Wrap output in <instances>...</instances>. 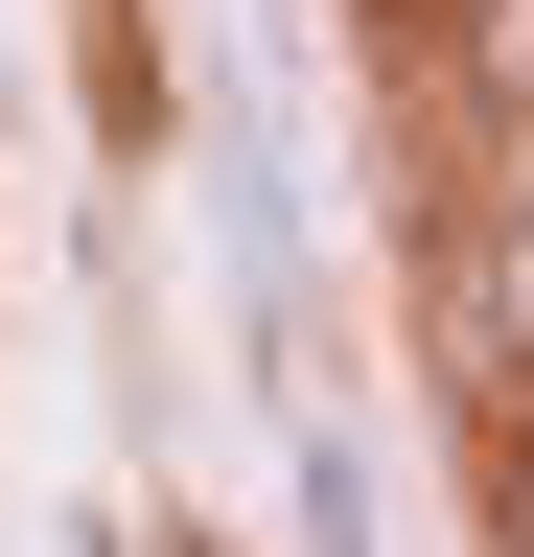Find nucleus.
Listing matches in <instances>:
<instances>
[{
  "instance_id": "obj_1",
  "label": "nucleus",
  "mask_w": 534,
  "mask_h": 557,
  "mask_svg": "<svg viewBox=\"0 0 534 557\" xmlns=\"http://www.w3.org/2000/svg\"><path fill=\"white\" fill-rule=\"evenodd\" d=\"M71 24V139H94V186H163L186 163V24L163 0H47Z\"/></svg>"
},
{
  "instance_id": "obj_2",
  "label": "nucleus",
  "mask_w": 534,
  "mask_h": 557,
  "mask_svg": "<svg viewBox=\"0 0 534 557\" xmlns=\"http://www.w3.org/2000/svg\"><path fill=\"white\" fill-rule=\"evenodd\" d=\"M280 534L302 557H395V487H372V418L349 395H280Z\"/></svg>"
},
{
  "instance_id": "obj_3",
  "label": "nucleus",
  "mask_w": 534,
  "mask_h": 557,
  "mask_svg": "<svg viewBox=\"0 0 534 557\" xmlns=\"http://www.w3.org/2000/svg\"><path fill=\"white\" fill-rule=\"evenodd\" d=\"M464 442V511H488V557H534V372L488 395V418H442Z\"/></svg>"
},
{
  "instance_id": "obj_4",
  "label": "nucleus",
  "mask_w": 534,
  "mask_h": 557,
  "mask_svg": "<svg viewBox=\"0 0 534 557\" xmlns=\"http://www.w3.org/2000/svg\"><path fill=\"white\" fill-rule=\"evenodd\" d=\"M94 557H233L210 511H163V487H116V511H94Z\"/></svg>"
}]
</instances>
